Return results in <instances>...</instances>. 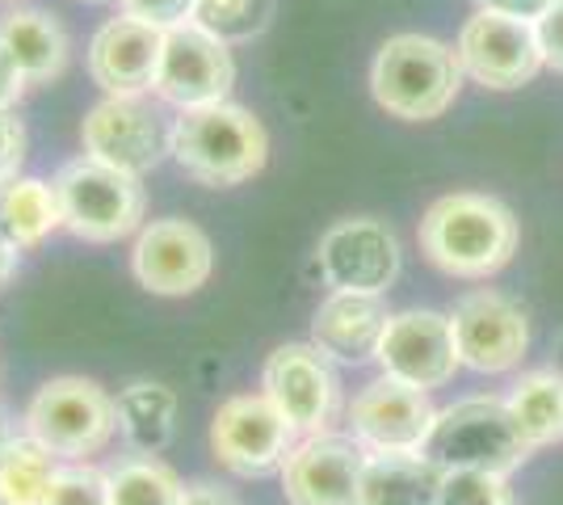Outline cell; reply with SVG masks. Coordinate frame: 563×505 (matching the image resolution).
Segmentation results:
<instances>
[{"instance_id": "obj_18", "label": "cell", "mask_w": 563, "mask_h": 505, "mask_svg": "<svg viewBox=\"0 0 563 505\" xmlns=\"http://www.w3.org/2000/svg\"><path fill=\"white\" fill-rule=\"evenodd\" d=\"M161 43H165V30L118 9V18H106L89 39L85 68L106 97H143L156 89Z\"/></svg>"}, {"instance_id": "obj_6", "label": "cell", "mask_w": 563, "mask_h": 505, "mask_svg": "<svg viewBox=\"0 0 563 505\" xmlns=\"http://www.w3.org/2000/svg\"><path fill=\"white\" fill-rule=\"evenodd\" d=\"M55 194L64 207V232L85 244H118L135 237L147 216L143 177L76 156L55 173Z\"/></svg>"}, {"instance_id": "obj_10", "label": "cell", "mask_w": 563, "mask_h": 505, "mask_svg": "<svg viewBox=\"0 0 563 505\" xmlns=\"http://www.w3.org/2000/svg\"><path fill=\"white\" fill-rule=\"evenodd\" d=\"M261 392L278 405V413L295 426L299 438L329 433L341 409V384L332 375L329 354L307 341H286L265 359Z\"/></svg>"}, {"instance_id": "obj_26", "label": "cell", "mask_w": 563, "mask_h": 505, "mask_svg": "<svg viewBox=\"0 0 563 505\" xmlns=\"http://www.w3.org/2000/svg\"><path fill=\"white\" fill-rule=\"evenodd\" d=\"M59 459L38 447L30 433H18L0 451V505H47Z\"/></svg>"}, {"instance_id": "obj_22", "label": "cell", "mask_w": 563, "mask_h": 505, "mask_svg": "<svg viewBox=\"0 0 563 505\" xmlns=\"http://www.w3.org/2000/svg\"><path fill=\"white\" fill-rule=\"evenodd\" d=\"M118 433L135 455H165L177 433V392L156 380H131L118 387Z\"/></svg>"}, {"instance_id": "obj_3", "label": "cell", "mask_w": 563, "mask_h": 505, "mask_svg": "<svg viewBox=\"0 0 563 505\" xmlns=\"http://www.w3.org/2000/svg\"><path fill=\"white\" fill-rule=\"evenodd\" d=\"M463 89L459 51L429 34H396L378 47L371 64V94L375 101L404 122L442 119Z\"/></svg>"}, {"instance_id": "obj_38", "label": "cell", "mask_w": 563, "mask_h": 505, "mask_svg": "<svg viewBox=\"0 0 563 505\" xmlns=\"http://www.w3.org/2000/svg\"><path fill=\"white\" fill-rule=\"evenodd\" d=\"M85 4H118V0H85Z\"/></svg>"}, {"instance_id": "obj_23", "label": "cell", "mask_w": 563, "mask_h": 505, "mask_svg": "<svg viewBox=\"0 0 563 505\" xmlns=\"http://www.w3.org/2000/svg\"><path fill=\"white\" fill-rule=\"evenodd\" d=\"M59 228H64V207H59L55 182L18 177L0 186V232L4 237H13L22 249H34Z\"/></svg>"}, {"instance_id": "obj_24", "label": "cell", "mask_w": 563, "mask_h": 505, "mask_svg": "<svg viewBox=\"0 0 563 505\" xmlns=\"http://www.w3.org/2000/svg\"><path fill=\"white\" fill-rule=\"evenodd\" d=\"M509 413L530 447H547V442L563 438V375L555 371L521 375L509 392Z\"/></svg>"}, {"instance_id": "obj_14", "label": "cell", "mask_w": 563, "mask_h": 505, "mask_svg": "<svg viewBox=\"0 0 563 505\" xmlns=\"http://www.w3.org/2000/svg\"><path fill=\"white\" fill-rule=\"evenodd\" d=\"M459 64L484 89H521L542 68L534 22L479 9L459 34Z\"/></svg>"}, {"instance_id": "obj_15", "label": "cell", "mask_w": 563, "mask_h": 505, "mask_svg": "<svg viewBox=\"0 0 563 505\" xmlns=\"http://www.w3.org/2000/svg\"><path fill=\"white\" fill-rule=\"evenodd\" d=\"M316 262L332 290L383 295L399 274V241L383 219H341L320 237Z\"/></svg>"}, {"instance_id": "obj_11", "label": "cell", "mask_w": 563, "mask_h": 505, "mask_svg": "<svg viewBox=\"0 0 563 505\" xmlns=\"http://www.w3.org/2000/svg\"><path fill=\"white\" fill-rule=\"evenodd\" d=\"M214 270L211 237L189 219H152L135 232L131 244V274L152 295H194L207 287Z\"/></svg>"}, {"instance_id": "obj_4", "label": "cell", "mask_w": 563, "mask_h": 505, "mask_svg": "<svg viewBox=\"0 0 563 505\" xmlns=\"http://www.w3.org/2000/svg\"><path fill=\"white\" fill-rule=\"evenodd\" d=\"M22 433L47 447L59 463H89L118 433V400L85 375H55L30 396Z\"/></svg>"}, {"instance_id": "obj_21", "label": "cell", "mask_w": 563, "mask_h": 505, "mask_svg": "<svg viewBox=\"0 0 563 505\" xmlns=\"http://www.w3.org/2000/svg\"><path fill=\"white\" fill-rule=\"evenodd\" d=\"M442 472L421 451H366L357 505H438Z\"/></svg>"}, {"instance_id": "obj_32", "label": "cell", "mask_w": 563, "mask_h": 505, "mask_svg": "<svg viewBox=\"0 0 563 505\" xmlns=\"http://www.w3.org/2000/svg\"><path fill=\"white\" fill-rule=\"evenodd\" d=\"M534 34H539V47H542V64L563 73V0H555L539 22H534Z\"/></svg>"}, {"instance_id": "obj_36", "label": "cell", "mask_w": 563, "mask_h": 505, "mask_svg": "<svg viewBox=\"0 0 563 505\" xmlns=\"http://www.w3.org/2000/svg\"><path fill=\"white\" fill-rule=\"evenodd\" d=\"M18 270H22V244L0 232V287H4V283H13V278H18Z\"/></svg>"}, {"instance_id": "obj_37", "label": "cell", "mask_w": 563, "mask_h": 505, "mask_svg": "<svg viewBox=\"0 0 563 505\" xmlns=\"http://www.w3.org/2000/svg\"><path fill=\"white\" fill-rule=\"evenodd\" d=\"M18 433H22V426L13 421V413H9L4 405H0V451H4V447H9V442H13Z\"/></svg>"}, {"instance_id": "obj_7", "label": "cell", "mask_w": 563, "mask_h": 505, "mask_svg": "<svg viewBox=\"0 0 563 505\" xmlns=\"http://www.w3.org/2000/svg\"><path fill=\"white\" fill-rule=\"evenodd\" d=\"M80 156L101 161V165L147 177L152 168L173 161V119L143 97H101L80 122Z\"/></svg>"}, {"instance_id": "obj_34", "label": "cell", "mask_w": 563, "mask_h": 505, "mask_svg": "<svg viewBox=\"0 0 563 505\" xmlns=\"http://www.w3.org/2000/svg\"><path fill=\"white\" fill-rule=\"evenodd\" d=\"M475 4L488 9V13H505V18H521V22H539L555 0H475Z\"/></svg>"}, {"instance_id": "obj_31", "label": "cell", "mask_w": 563, "mask_h": 505, "mask_svg": "<svg viewBox=\"0 0 563 505\" xmlns=\"http://www.w3.org/2000/svg\"><path fill=\"white\" fill-rule=\"evenodd\" d=\"M25 165V127L18 110H0V186L18 182Z\"/></svg>"}, {"instance_id": "obj_28", "label": "cell", "mask_w": 563, "mask_h": 505, "mask_svg": "<svg viewBox=\"0 0 563 505\" xmlns=\"http://www.w3.org/2000/svg\"><path fill=\"white\" fill-rule=\"evenodd\" d=\"M438 505H514V488L496 472H442Z\"/></svg>"}, {"instance_id": "obj_35", "label": "cell", "mask_w": 563, "mask_h": 505, "mask_svg": "<svg viewBox=\"0 0 563 505\" xmlns=\"http://www.w3.org/2000/svg\"><path fill=\"white\" fill-rule=\"evenodd\" d=\"M177 505H240L223 488V484H214V481H194V484H186V493H181V502Z\"/></svg>"}, {"instance_id": "obj_25", "label": "cell", "mask_w": 563, "mask_h": 505, "mask_svg": "<svg viewBox=\"0 0 563 505\" xmlns=\"http://www.w3.org/2000/svg\"><path fill=\"white\" fill-rule=\"evenodd\" d=\"M110 505H177L186 484L161 455H122L106 468Z\"/></svg>"}, {"instance_id": "obj_13", "label": "cell", "mask_w": 563, "mask_h": 505, "mask_svg": "<svg viewBox=\"0 0 563 505\" xmlns=\"http://www.w3.org/2000/svg\"><path fill=\"white\" fill-rule=\"evenodd\" d=\"M438 409L429 405V392L408 387L378 375L375 384H366L345 409V433L353 442H362L371 455L378 451H421L429 430H433Z\"/></svg>"}, {"instance_id": "obj_8", "label": "cell", "mask_w": 563, "mask_h": 505, "mask_svg": "<svg viewBox=\"0 0 563 505\" xmlns=\"http://www.w3.org/2000/svg\"><path fill=\"white\" fill-rule=\"evenodd\" d=\"M299 433L265 392H235L211 417V455L240 481H261L282 472Z\"/></svg>"}, {"instance_id": "obj_12", "label": "cell", "mask_w": 563, "mask_h": 505, "mask_svg": "<svg viewBox=\"0 0 563 505\" xmlns=\"http://www.w3.org/2000/svg\"><path fill=\"white\" fill-rule=\"evenodd\" d=\"M375 362L383 366V375L408 387H421V392L450 384L454 371L463 366L450 316L429 312V308H408V312L391 316L383 329V341H378Z\"/></svg>"}, {"instance_id": "obj_16", "label": "cell", "mask_w": 563, "mask_h": 505, "mask_svg": "<svg viewBox=\"0 0 563 505\" xmlns=\"http://www.w3.org/2000/svg\"><path fill=\"white\" fill-rule=\"evenodd\" d=\"M450 325H454V341H459V359L471 371L500 375L526 359V345H530L526 312L500 290L463 295L450 312Z\"/></svg>"}, {"instance_id": "obj_29", "label": "cell", "mask_w": 563, "mask_h": 505, "mask_svg": "<svg viewBox=\"0 0 563 505\" xmlns=\"http://www.w3.org/2000/svg\"><path fill=\"white\" fill-rule=\"evenodd\" d=\"M47 505H110V481L106 468L89 463H59L51 481Z\"/></svg>"}, {"instance_id": "obj_19", "label": "cell", "mask_w": 563, "mask_h": 505, "mask_svg": "<svg viewBox=\"0 0 563 505\" xmlns=\"http://www.w3.org/2000/svg\"><path fill=\"white\" fill-rule=\"evenodd\" d=\"M387 299L366 290H329V299L311 316V345L336 362H366L378 354L387 329Z\"/></svg>"}, {"instance_id": "obj_9", "label": "cell", "mask_w": 563, "mask_h": 505, "mask_svg": "<svg viewBox=\"0 0 563 505\" xmlns=\"http://www.w3.org/2000/svg\"><path fill=\"white\" fill-rule=\"evenodd\" d=\"M232 85L235 59L223 39H214L211 30L198 22H181L165 30L152 97H161L165 106H173L181 114V110H202V106L232 101Z\"/></svg>"}, {"instance_id": "obj_2", "label": "cell", "mask_w": 563, "mask_h": 505, "mask_svg": "<svg viewBox=\"0 0 563 505\" xmlns=\"http://www.w3.org/2000/svg\"><path fill=\"white\" fill-rule=\"evenodd\" d=\"M269 161V135L253 110L219 101L202 110H181L173 119V165L189 182L228 190L253 182Z\"/></svg>"}, {"instance_id": "obj_30", "label": "cell", "mask_w": 563, "mask_h": 505, "mask_svg": "<svg viewBox=\"0 0 563 505\" xmlns=\"http://www.w3.org/2000/svg\"><path fill=\"white\" fill-rule=\"evenodd\" d=\"M194 4L198 0H118L122 13L156 25V30H173V25L181 22H194Z\"/></svg>"}, {"instance_id": "obj_27", "label": "cell", "mask_w": 563, "mask_h": 505, "mask_svg": "<svg viewBox=\"0 0 563 505\" xmlns=\"http://www.w3.org/2000/svg\"><path fill=\"white\" fill-rule=\"evenodd\" d=\"M194 22L207 25L214 39H223L228 47L253 43L274 22V0H198L194 4Z\"/></svg>"}, {"instance_id": "obj_39", "label": "cell", "mask_w": 563, "mask_h": 505, "mask_svg": "<svg viewBox=\"0 0 563 505\" xmlns=\"http://www.w3.org/2000/svg\"><path fill=\"white\" fill-rule=\"evenodd\" d=\"M0 4H9V0H0Z\"/></svg>"}, {"instance_id": "obj_1", "label": "cell", "mask_w": 563, "mask_h": 505, "mask_svg": "<svg viewBox=\"0 0 563 505\" xmlns=\"http://www.w3.org/2000/svg\"><path fill=\"white\" fill-rule=\"evenodd\" d=\"M424 257L450 278H488L514 262L517 219L493 194H446L421 219Z\"/></svg>"}, {"instance_id": "obj_5", "label": "cell", "mask_w": 563, "mask_h": 505, "mask_svg": "<svg viewBox=\"0 0 563 505\" xmlns=\"http://www.w3.org/2000/svg\"><path fill=\"white\" fill-rule=\"evenodd\" d=\"M530 442L521 426L509 413V400L496 396H471L450 409H438L433 430L424 438L421 455L438 468V472H496L509 476L530 459Z\"/></svg>"}, {"instance_id": "obj_33", "label": "cell", "mask_w": 563, "mask_h": 505, "mask_svg": "<svg viewBox=\"0 0 563 505\" xmlns=\"http://www.w3.org/2000/svg\"><path fill=\"white\" fill-rule=\"evenodd\" d=\"M25 89H30V80H25V73L18 68V59L9 55V47L0 43V110H18V101L25 97Z\"/></svg>"}, {"instance_id": "obj_20", "label": "cell", "mask_w": 563, "mask_h": 505, "mask_svg": "<svg viewBox=\"0 0 563 505\" xmlns=\"http://www.w3.org/2000/svg\"><path fill=\"white\" fill-rule=\"evenodd\" d=\"M0 43L18 59L30 85H51L68 73L71 39L64 22L47 9H25V4L9 9L0 18Z\"/></svg>"}, {"instance_id": "obj_17", "label": "cell", "mask_w": 563, "mask_h": 505, "mask_svg": "<svg viewBox=\"0 0 563 505\" xmlns=\"http://www.w3.org/2000/svg\"><path fill=\"white\" fill-rule=\"evenodd\" d=\"M366 447L350 433L299 438L282 463V493L290 505H357Z\"/></svg>"}]
</instances>
